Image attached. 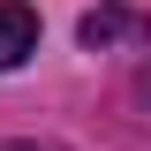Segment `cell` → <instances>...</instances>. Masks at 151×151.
Segmentation results:
<instances>
[{
    "label": "cell",
    "mask_w": 151,
    "mask_h": 151,
    "mask_svg": "<svg viewBox=\"0 0 151 151\" xmlns=\"http://www.w3.org/2000/svg\"><path fill=\"white\" fill-rule=\"evenodd\" d=\"M30 53H38V8L0 0V68H23Z\"/></svg>",
    "instance_id": "cell-1"
},
{
    "label": "cell",
    "mask_w": 151,
    "mask_h": 151,
    "mask_svg": "<svg viewBox=\"0 0 151 151\" xmlns=\"http://www.w3.org/2000/svg\"><path fill=\"white\" fill-rule=\"evenodd\" d=\"M121 30H136V23L121 15V8H91V15H83V45H113Z\"/></svg>",
    "instance_id": "cell-2"
},
{
    "label": "cell",
    "mask_w": 151,
    "mask_h": 151,
    "mask_svg": "<svg viewBox=\"0 0 151 151\" xmlns=\"http://www.w3.org/2000/svg\"><path fill=\"white\" fill-rule=\"evenodd\" d=\"M0 151H23V144H0Z\"/></svg>",
    "instance_id": "cell-3"
}]
</instances>
